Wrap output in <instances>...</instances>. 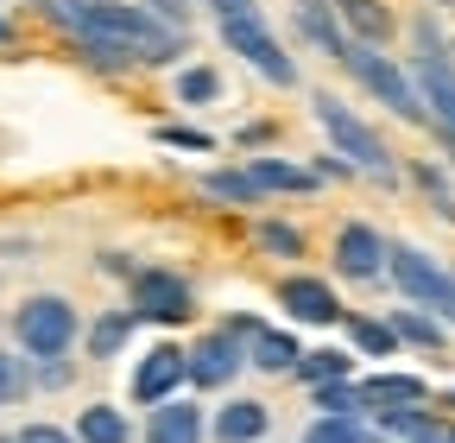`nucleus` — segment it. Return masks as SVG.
Segmentation results:
<instances>
[{"mask_svg": "<svg viewBox=\"0 0 455 443\" xmlns=\"http://www.w3.org/2000/svg\"><path fill=\"white\" fill-rule=\"evenodd\" d=\"M386 279H392V292L405 298L411 310H430V317H455V272L436 260V254H424V247H411V241H392L386 247Z\"/></svg>", "mask_w": 455, "mask_h": 443, "instance_id": "obj_4", "label": "nucleus"}, {"mask_svg": "<svg viewBox=\"0 0 455 443\" xmlns=\"http://www.w3.org/2000/svg\"><path fill=\"white\" fill-rule=\"evenodd\" d=\"M253 247L298 266L304 260V229H298V222H284V215H266V222H253Z\"/></svg>", "mask_w": 455, "mask_h": 443, "instance_id": "obj_24", "label": "nucleus"}, {"mask_svg": "<svg viewBox=\"0 0 455 443\" xmlns=\"http://www.w3.org/2000/svg\"><path fill=\"white\" fill-rule=\"evenodd\" d=\"M101 272H114V279H133V272H140V260H127L121 247H108V254H101Z\"/></svg>", "mask_w": 455, "mask_h": 443, "instance_id": "obj_37", "label": "nucleus"}, {"mask_svg": "<svg viewBox=\"0 0 455 443\" xmlns=\"http://www.w3.org/2000/svg\"><path fill=\"white\" fill-rule=\"evenodd\" d=\"M152 20H164L171 32H190V0H140Z\"/></svg>", "mask_w": 455, "mask_h": 443, "instance_id": "obj_32", "label": "nucleus"}, {"mask_svg": "<svg viewBox=\"0 0 455 443\" xmlns=\"http://www.w3.org/2000/svg\"><path fill=\"white\" fill-rule=\"evenodd\" d=\"M298 443H386L367 418H310V431Z\"/></svg>", "mask_w": 455, "mask_h": 443, "instance_id": "obj_26", "label": "nucleus"}, {"mask_svg": "<svg viewBox=\"0 0 455 443\" xmlns=\"http://www.w3.org/2000/svg\"><path fill=\"white\" fill-rule=\"evenodd\" d=\"M386 235L373 229V222H341L335 229V272L341 279H355V286H373L386 279Z\"/></svg>", "mask_w": 455, "mask_h": 443, "instance_id": "obj_10", "label": "nucleus"}, {"mask_svg": "<svg viewBox=\"0 0 455 443\" xmlns=\"http://www.w3.org/2000/svg\"><path fill=\"white\" fill-rule=\"evenodd\" d=\"M184 355H190V386H196V393H228V386L241 380V367H247V342H235L228 329L196 336Z\"/></svg>", "mask_w": 455, "mask_h": 443, "instance_id": "obj_9", "label": "nucleus"}, {"mask_svg": "<svg viewBox=\"0 0 455 443\" xmlns=\"http://www.w3.org/2000/svg\"><path fill=\"white\" fill-rule=\"evenodd\" d=\"M221 329H228V336H235V342H253V336H259L266 323H259L253 310H228V317H221Z\"/></svg>", "mask_w": 455, "mask_h": 443, "instance_id": "obj_34", "label": "nucleus"}, {"mask_svg": "<svg viewBox=\"0 0 455 443\" xmlns=\"http://www.w3.org/2000/svg\"><path fill=\"white\" fill-rule=\"evenodd\" d=\"M215 20H241V13H259V0H203Z\"/></svg>", "mask_w": 455, "mask_h": 443, "instance_id": "obj_36", "label": "nucleus"}, {"mask_svg": "<svg viewBox=\"0 0 455 443\" xmlns=\"http://www.w3.org/2000/svg\"><path fill=\"white\" fill-rule=\"evenodd\" d=\"M221 44L235 51L247 70H259L272 89H298V58L278 44V32L266 26V13H241V20H221Z\"/></svg>", "mask_w": 455, "mask_h": 443, "instance_id": "obj_6", "label": "nucleus"}, {"mask_svg": "<svg viewBox=\"0 0 455 443\" xmlns=\"http://www.w3.org/2000/svg\"><path fill=\"white\" fill-rule=\"evenodd\" d=\"M361 399H367V418H379V412L430 406V386H424L418 374H367V380H361Z\"/></svg>", "mask_w": 455, "mask_h": 443, "instance_id": "obj_14", "label": "nucleus"}, {"mask_svg": "<svg viewBox=\"0 0 455 443\" xmlns=\"http://www.w3.org/2000/svg\"><path fill=\"white\" fill-rule=\"evenodd\" d=\"M316 418H367V399H361V380H335V386H316L310 393Z\"/></svg>", "mask_w": 455, "mask_h": 443, "instance_id": "obj_25", "label": "nucleus"}, {"mask_svg": "<svg viewBox=\"0 0 455 443\" xmlns=\"http://www.w3.org/2000/svg\"><path fill=\"white\" fill-rule=\"evenodd\" d=\"M190 386V355L178 349V342H152V349H140V361H133V374H127V399L133 406H164V399H178Z\"/></svg>", "mask_w": 455, "mask_h": 443, "instance_id": "obj_7", "label": "nucleus"}, {"mask_svg": "<svg viewBox=\"0 0 455 443\" xmlns=\"http://www.w3.org/2000/svg\"><path fill=\"white\" fill-rule=\"evenodd\" d=\"M443 443H455V424H449V437H443Z\"/></svg>", "mask_w": 455, "mask_h": 443, "instance_id": "obj_41", "label": "nucleus"}, {"mask_svg": "<svg viewBox=\"0 0 455 443\" xmlns=\"http://www.w3.org/2000/svg\"><path fill=\"white\" fill-rule=\"evenodd\" d=\"M298 361H304V342H298V329H259V336L247 342V367H259V374H278V380H291L298 374Z\"/></svg>", "mask_w": 455, "mask_h": 443, "instance_id": "obj_16", "label": "nucleus"}, {"mask_svg": "<svg viewBox=\"0 0 455 443\" xmlns=\"http://www.w3.org/2000/svg\"><path fill=\"white\" fill-rule=\"evenodd\" d=\"M0 443H20V437H13V431H7V437H0Z\"/></svg>", "mask_w": 455, "mask_h": 443, "instance_id": "obj_40", "label": "nucleus"}, {"mask_svg": "<svg viewBox=\"0 0 455 443\" xmlns=\"http://www.w3.org/2000/svg\"><path fill=\"white\" fill-rule=\"evenodd\" d=\"M152 140L158 146H178V152H215V140L203 127H190V121H164V127H152Z\"/></svg>", "mask_w": 455, "mask_h": 443, "instance_id": "obj_30", "label": "nucleus"}, {"mask_svg": "<svg viewBox=\"0 0 455 443\" xmlns=\"http://www.w3.org/2000/svg\"><path fill=\"white\" fill-rule=\"evenodd\" d=\"M310 115H316V127L329 133V146L341 152V158H348L355 165V172H367V178H379V184H398V165H392V152H386V140L355 115V108L348 101H341V95H310Z\"/></svg>", "mask_w": 455, "mask_h": 443, "instance_id": "obj_2", "label": "nucleus"}, {"mask_svg": "<svg viewBox=\"0 0 455 443\" xmlns=\"http://www.w3.org/2000/svg\"><path fill=\"white\" fill-rule=\"evenodd\" d=\"M411 184H418V190H424L443 215H455V190H449V178L436 172V165H411Z\"/></svg>", "mask_w": 455, "mask_h": 443, "instance_id": "obj_31", "label": "nucleus"}, {"mask_svg": "<svg viewBox=\"0 0 455 443\" xmlns=\"http://www.w3.org/2000/svg\"><path fill=\"white\" fill-rule=\"evenodd\" d=\"M316 178H355V165L341 158V152H323V158H316Z\"/></svg>", "mask_w": 455, "mask_h": 443, "instance_id": "obj_38", "label": "nucleus"}, {"mask_svg": "<svg viewBox=\"0 0 455 443\" xmlns=\"http://www.w3.org/2000/svg\"><path fill=\"white\" fill-rule=\"evenodd\" d=\"M178 101H184V108H209V101H221V77H215L209 64H184V70H178Z\"/></svg>", "mask_w": 455, "mask_h": 443, "instance_id": "obj_28", "label": "nucleus"}, {"mask_svg": "<svg viewBox=\"0 0 455 443\" xmlns=\"http://www.w3.org/2000/svg\"><path fill=\"white\" fill-rule=\"evenodd\" d=\"M140 431H133V418L121 412V406H83L76 412V443H133Z\"/></svg>", "mask_w": 455, "mask_h": 443, "instance_id": "obj_20", "label": "nucleus"}, {"mask_svg": "<svg viewBox=\"0 0 455 443\" xmlns=\"http://www.w3.org/2000/svg\"><path fill=\"white\" fill-rule=\"evenodd\" d=\"M76 58H83L89 70H108V77H121V70H152L146 51L114 44V38H76Z\"/></svg>", "mask_w": 455, "mask_h": 443, "instance_id": "obj_23", "label": "nucleus"}, {"mask_svg": "<svg viewBox=\"0 0 455 443\" xmlns=\"http://www.w3.org/2000/svg\"><path fill=\"white\" fill-rule=\"evenodd\" d=\"M341 70H348L386 115H398V121H411V127H430V115H424V101H418V83H411V70L405 64H392V51H379V44H355L348 38V51L335 58Z\"/></svg>", "mask_w": 455, "mask_h": 443, "instance_id": "obj_1", "label": "nucleus"}, {"mask_svg": "<svg viewBox=\"0 0 455 443\" xmlns=\"http://www.w3.org/2000/svg\"><path fill=\"white\" fill-rule=\"evenodd\" d=\"M278 310L291 329H329V323H348V310H341L335 286L316 279V272H291V279L278 286Z\"/></svg>", "mask_w": 455, "mask_h": 443, "instance_id": "obj_8", "label": "nucleus"}, {"mask_svg": "<svg viewBox=\"0 0 455 443\" xmlns=\"http://www.w3.org/2000/svg\"><path fill=\"white\" fill-rule=\"evenodd\" d=\"M13 437H20V443H76V431H64V424H44V418H38V424H20Z\"/></svg>", "mask_w": 455, "mask_h": 443, "instance_id": "obj_33", "label": "nucleus"}, {"mask_svg": "<svg viewBox=\"0 0 455 443\" xmlns=\"http://www.w3.org/2000/svg\"><path fill=\"white\" fill-rule=\"evenodd\" d=\"M203 197H209V203H221V209H247V203H266V190L253 184V172H247V165H228V172H209V178H203Z\"/></svg>", "mask_w": 455, "mask_h": 443, "instance_id": "obj_22", "label": "nucleus"}, {"mask_svg": "<svg viewBox=\"0 0 455 443\" xmlns=\"http://www.w3.org/2000/svg\"><path fill=\"white\" fill-rule=\"evenodd\" d=\"M386 323H392V336H398V342H411V349H424V355H449V329H443V317L405 304V310H392Z\"/></svg>", "mask_w": 455, "mask_h": 443, "instance_id": "obj_19", "label": "nucleus"}, {"mask_svg": "<svg viewBox=\"0 0 455 443\" xmlns=\"http://www.w3.org/2000/svg\"><path fill=\"white\" fill-rule=\"evenodd\" d=\"M127 310L133 323H158V329H184L196 317V286L171 266H140L127 279Z\"/></svg>", "mask_w": 455, "mask_h": 443, "instance_id": "obj_5", "label": "nucleus"}, {"mask_svg": "<svg viewBox=\"0 0 455 443\" xmlns=\"http://www.w3.org/2000/svg\"><path fill=\"white\" fill-rule=\"evenodd\" d=\"M348 342L355 355H398V336L386 317H348Z\"/></svg>", "mask_w": 455, "mask_h": 443, "instance_id": "obj_27", "label": "nucleus"}, {"mask_svg": "<svg viewBox=\"0 0 455 443\" xmlns=\"http://www.w3.org/2000/svg\"><path fill=\"white\" fill-rule=\"evenodd\" d=\"M13 336H20V355L26 361H64L83 336V317L64 292H32L20 310H13Z\"/></svg>", "mask_w": 455, "mask_h": 443, "instance_id": "obj_3", "label": "nucleus"}, {"mask_svg": "<svg viewBox=\"0 0 455 443\" xmlns=\"http://www.w3.org/2000/svg\"><path fill=\"white\" fill-rule=\"evenodd\" d=\"M0 44H13V20L7 13H0Z\"/></svg>", "mask_w": 455, "mask_h": 443, "instance_id": "obj_39", "label": "nucleus"}, {"mask_svg": "<svg viewBox=\"0 0 455 443\" xmlns=\"http://www.w3.org/2000/svg\"><path fill=\"white\" fill-rule=\"evenodd\" d=\"M266 431H272V406L253 399V393L221 399L215 418H209V437H215V443H266Z\"/></svg>", "mask_w": 455, "mask_h": 443, "instance_id": "obj_12", "label": "nucleus"}, {"mask_svg": "<svg viewBox=\"0 0 455 443\" xmlns=\"http://www.w3.org/2000/svg\"><path fill=\"white\" fill-rule=\"evenodd\" d=\"M272 133H278L272 121H253V127H241V133H235V146H241V152H259V146H272Z\"/></svg>", "mask_w": 455, "mask_h": 443, "instance_id": "obj_35", "label": "nucleus"}, {"mask_svg": "<svg viewBox=\"0 0 455 443\" xmlns=\"http://www.w3.org/2000/svg\"><path fill=\"white\" fill-rule=\"evenodd\" d=\"M449 323H455V317H449Z\"/></svg>", "mask_w": 455, "mask_h": 443, "instance_id": "obj_43", "label": "nucleus"}, {"mask_svg": "<svg viewBox=\"0 0 455 443\" xmlns=\"http://www.w3.org/2000/svg\"><path fill=\"white\" fill-rule=\"evenodd\" d=\"M298 386H335V380H355V349H304V361H298V374H291Z\"/></svg>", "mask_w": 455, "mask_h": 443, "instance_id": "obj_21", "label": "nucleus"}, {"mask_svg": "<svg viewBox=\"0 0 455 443\" xmlns=\"http://www.w3.org/2000/svg\"><path fill=\"white\" fill-rule=\"evenodd\" d=\"M291 26H298L304 44L323 51V58H341V51H348V32L335 20V0H291Z\"/></svg>", "mask_w": 455, "mask_h": 443, "instance_id": "obj_13", "label": "nucleus"}, {"mask_svg": "<svg viewBox=\"0 0 455 443\" xmlns=\"http://www.w3.org/2000/svg\"><path fill=\"white\" fill-rule=\"evenodd\" d=\"M26 393H32V361L0 349V406H20Z\"/></svg>", "mask_w": 455, "mask_h": 443, "instance_id": "obj_29", "label": "nucleus"}, {"mask_svg": "<svg viewBox=\"0 0 455 443\" xmlns=\"http://www.w3.org/2000/svg\"><path fill=\"white\" fill-rule=\"evenodd\" d=\"M436 7H455V0H436Z\"/></svg>", "mask_w": 455, "mask_h": 443, "instance_id": "obj_42", "label": "nucleus"}, {"mask_svg": "<svg viewBox=\"0 0 455 443\" xmlns=\"http://www.w3.org/2000/svg\"><path fill=\"white\" fill-rule=\"evenodd\" d=\"M133 310L127 304H108V310H95L89 317V329H83V349H89V361H114V355H127V342H133Z\"/></svg>", "mask_w": 455, "mask_h": 443, "instance_id": "obj_15", "label": "nucleus"}, {"mask_svg": "<svg viewBox=\"0 0 455 443\" xmlns=\"http://www.w3.org/2000/svg\"><path fill=\"white\" fill-rule=\"evenodd\" d=\"M140 437H146V443H209V412L178 393V399H164V406L146 412Z\"/></svg>", "mask_w": 455, "mask_h": 443, "instance_id": "obj_11", "label": "nucleus"}, {"mask_svg": "<svg viewBox=\"0 0 455 443\" xmlns=\"http://www.w3.org/2000/svg\"><path fill=\"white\" fill-rule=\"evenodd\" d=\"M335 20H341V32H348L355 44H386L398 32L392 7H379V0H335Z\"/></svg>", "mask_w": 455, "mask_h": 443, "instance_id": "obj_17", "label": "nucleus"}, {"mask_svg": "<svg viewBox=\"0 0 455 443\" xmlns=\"http://www.w3.org/2000/svg\"><path fill=\"white\" fill-rule=\"evenodd\" d=\"M247 172H253V184H259L266 197H316V184H323L316 172H304V165H284V158H272V152H259Z\"/></svg>", "mask_w": 455, "mask_h": 443, "instance_id": "obj_18", "label": "nucleus"}]
</instances>
